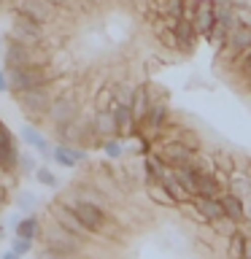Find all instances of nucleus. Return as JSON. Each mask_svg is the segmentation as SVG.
<instances>
[{"mask_svg":"<svg viewBox=\"0 0 251 259\" xmlns=\"http://www.w3.org/2000/svg\"><path fill=\"white\" fill-rule=\"evenodd\" d=\"M35 259H76V256H65V254H57L52 248H40L35 254Z\"/></svg>","mask_w":251,"mask_h":259,"instance_id":"c9c22d12","label":"nucleus"},{"mask_svg":"<svg viewBox=\"0 0 251 259\" xmlns=\"http://www.w3.org/2000/svg\"><path fill=\"white\" fill-rule=\"evenodd\" d=\"M52 3L49 0H19L16 6V16H24L30 22H38V24H46L52 19Z\"/></svg>","mask_w":251,"mask_h":259,"instance_id":"6e6552de","label":"nucleus"},{"mask_svg":"<svg viewBox=\"0 0 251 259\" xmlns=\"http://www.w3.org/2000/svg\"><path fill=\"white\" fill-rule=\"evenodd\" d=\"M95 105H97V111H111L116 105V87H103L95 97Z\"/></svg>","mask_w":251,"mask_h":259,"instance_id":"cd10ccee","label":"nucleus"},{"mask_svg":"<svg viewBox=\"0 0 251 259\" xmlns=\"http://www.w3.org/2000/svg\"><path fill=\"white\" fill-rule=\"evenodd\" d=\"M8 81H11V92H32V89H46L49 84V73L46 65H35V68H19V70H8Z\"/></svg>","mask_w":251,"mask_h":259,"instance_id":"7ed1b4c3","label":"nucleus"},{"mask_svg":"<svg viewBox=\"0 0 251 259\" xmlns=\"http://www.w3.org/2000/svg\"><path fill=\"white\" fill-rule=\"evenodd\" d=\"M173 176L184 184V189L189 192V194H197V170H192V167H178Z\"/></svg>","mask_w":251,"mask_h":259,"instance_id":"bb28decb","label":"nucleus"},{"mask_svg":"<svg viewBox=\"0 0 251 259\" xmlns=\"http://www.w3.org/2000/svg\"><path fill=\"white\" fill-rule=\"evenodd\" d=\"M11 251H14V254H19V256H24V254H30V251H32V243L14 235V238H11Z\"/></svg>","mask_w":251,"mask_h":259,"instance_id":"7c9ffc66","label":"nucleus"},{"mask_svg":"<svg viewBox=\"0 0 251 259\" xmlns=\"http://www.w3.org/2000/svg\"><path fill=\"white\" fill-rule=\"evenodd\" d=\"M3 232H6V227H3V224H0V240H3Z\"/></svg>","mask_w":251,"mask_h":259,"instance_id":"37998d69","label":"nucleus"},{"mask_svg":"<svg viewBox=\"0 0 251 259\" xmlns=\"http://www.w3.org/2000/svg\"><path fill=\"white\" fill-rule=\"evenodd\" d=\"M11 89V81H8V70H0V92H8Z\"/></svg>","mask_w":251,"mask_h":259,"instance_id":"58836bf2","label":"nucleus"},{"mask_svg":"<svg viewBox=\"0 0 251 259\" xmlns=\"http://www.w3.org/2000/svg\"><path fill=\"white\" fill-rule=\"evenodd\" d=\"M246 70H248V73H251V52H248V54H246Z\"/></svg>","mask_w":251,"mask_h":259,"instance_id":"79ce46f5","label":"nucleus"},{"mask_svg":"<svg viewBox=\"0 0 251 259\" xmlns=\"http://www.w3.org/2000/svg\"><path fill=\"white\" fill-rule=\"evenodd\" d=\"M44 248H52L57 254H65V256H78L84 251V240L70 235L68 230H62L60 224H52V227H44Z\"/></svg>","mask_w":251,"mask_h":259,"instance_id":"f03ea898","label":"nucleus"},{"mask_svg":"<svg viewBox=\"0 0 251 259\" xmlns=\"http://www.w3.org/2000/svg\"><path fill=\"white\" fill-rule=\"evenodd\" d=\"M246 251H248V238L243 232H235L230 238V248H227V254H230V259H246Z\"/></svg>","mask_w":251,"mask_h":259,"instance_id":"393cba45","label":"nucleus"},{"mask_svg":"<svg viewBox=\"0 0 251 259\" xmlns=\"http://www.w3.org/2000/svg\"><path fill=\"white\" fill-rule=\"evenodd\" d=\"M89 127H92V133H95V135L105 138V141H113V138L119 135L116 119H113V111H97V113H95V119L89 121Z\"/></svg>","mask_w":251,"mask_h":259,"instance_id":"ddd939ff","label":"nucleus"},{"mask_svg":"<svg viewBox=\"0 0 251 259\" xmlns=\"http://www.w3.org/2000/svg\"><path fill=\"white\" fill-rule=\"evenodd\" d=\"M248 189H251V186H248V181H246V178H235V181H232V197L243 200V197L248 194Z\"/></svg>","mask_w":251,"mask_h":259,"instance_id":"2f4dec72","label":"nucleus"},{"mask_svg":"<svg viewBox=\"0 0 251 259\" xmlns=\"http://www.w3.org/2000/svg\"><path fill=\"white\" fill-rule=\"evenodd\" d=\"M0 173H3V170H0Z\"/></svg>","mask_w":251,"mask_h":259,"instance_id":"c03bdc74","label":"nucleus"},{"mask_svg":"<svg viewBox=\"0 0 251 259\" xmlns=\"http://www.w3.org/2000/svg\"><path fill=\"white\" fill-rule=\"evenodd\" d=\"M216 230H219V232H227V235H230V238L235 235V230L230 227V219H222V222H216Z\"/></svg>","mask_w":251,"mask_h":259,"instance_id":"4c0bfd02","label":"nucleus"},{"mask_svg":"<svg viewBox=\"0 0 251 259\" xmlns=\"http://www.w3.org/2000/svg\"><path fill=\"white\" fill-rule=\"evenodd\" d=\"M165 119H168V105L165 103H154L149 113H146V119H143V124L151 130V133H157V130L165 124Z\"/></svg>","mask_w":251,"mask_h":259,"instance_id":"aec40b11","label":"nucleus"},{"mask_svg":"<svg viewBox=\"0 0 251 259\" xmlns=\"http://www.w3.org/2000/svg\"><path fill=\"white\" fill-rule=\"evenodd\" d=\"M103 151L116 159V157H121V143L116 141V138H113V141H103Z\"/></svg>","mask_w":251,"mask_h":259,"instance_id":"72a5a7b5","label":"nucleus"},{"mask_svg":"<svg viewBox=\"0 0 251 259\" xmlns=\"http://www.w3.org/2000/svg\"><path fill=\"white\" fill-rule=\"evenodd\" d=\"M159 159L165 162V165H173L176 170L178 167H186L189 165V159H192V151L186 149L184 143H178V141H170L162 146V151H159Z\"/></svg>","mask_w":251,"mask_h":259,"instance_id":"9b49d317","label":"nucleus"},{"mask_svg":"<svg viewBox=\"0 0 251 259\" xmlns=\"http://www.w3.org/2000/svg\"><path fill=\"white\" fill-rule=\"evenodd\" d=\"M230 35H232V30H227L224 24L216 22L214 32H211V40H214V44H230Z\"/></svg>","mask_w":251,"mask_h":259,"instance_id":"c756f323","label":"nucleus"},{"mask_svg":"<svg viewBox=\"0 0 251 259\" xmlns=\"http://www.w3.org/2000/svg\"><path fill=\"white\" fill-rule=\"evenodd\" d=\"M52 216H54V224H60L62 230H68L70 235H76V238L84 240L87 230H84V224L76 219V213L68 208V202H57V205L52 208Z\"/></svg>","mask_w":251,"mask_h":259,"instance_id":"1a4fd4ad","label":"nucleus"},{"mask_svg":"<svg viewBox=\"0 0 251 259\" xmlns=\"http://www.w3.org/2000/svg\"><path fill=\"white\" fill-rule=\"evenodd\" d=\"M3 62H6V70H19V68H35V65H44L38 60V49L35 46H24V44H16V40H8L6 44Z\"/></svg>","mask_w":251,"mask_h":259,"instance_id":"20e7f679","label":"nucleus"},{"mask_svg":"<svg viewBox=\"0 0 251 259\" xmlns=\"http://www.w3.org/2000/svg\"><path fill=\"white\" fill-rule=\"evenodd\" d=\"M222 205H224V213L230 222H240V219H246V208H243V200L232 197V194H224L222 197Z\"/></svg>","mask_w":251,"mask_h":259,"instance_id":"412c9836","label":"nucleus"},{"mask_svg":"<svg viewBox=\"0 0 251 259\" xmlns=\"http://www.w3.org/2000/svg\"><path fill=\"white\" fill-rule=\"evenodd\" d=\"M14 97L19 100V105L32 121H40L44 116H49V108H52V103H54L46 89H32V92H22V95H14Z\"/></svg>","mask_w":251,"mask_h":259,"instance_id":"39448f33","label":"nucleus"},{"mask_svg":"<svg viewBox=\"0 0 251 259\" xmlns=\"http://www.w3.org/2000/svg\"><path fill=\"white\" fill-rule=\"evenodd\" d=\"M62 202H68V208L76 213V219L84 224L87 232H108L111 216L103 210V205H97V202H92V200H81V197L62 200Z\"/></svg>","mask_w":251,"mask_h":259,"instance_id":"f257e3e1","label":"nucleus"},{"mask_svg":"<svg viewBox=\"0 0 251 259\" xmlns=\"http://www.w3.org/2000/svg\"><path fill=\"white\" fill-rule=\"evenodd\" d=\"M176 38H178V46L184 49V52H192V46H194V35H197V32H194V24H192V19H178L176 22Z\"/></svg>","mask_w":251,"mask_h":259,"instance_id":"6ab92c4d","label":"nucleus"},{"mask_svg":"<svg viewBox=\"0 0 251 259\" xmlns=\"http://www.w3.org/2000/svg\"><path fill=\"white\" fill-rule=\"evenodd\" d=\"M0 259H22V256H19V254H14V251H11V248H8V251H6V254H3V256H0Z\"/></svg>","mask_w":251,"mask_h":259,"instance_id":"a19ab883","label":"nucleus"},{"mask_svg":"<svg viewBox=\"0 0 251 259\" xmlns=\"http://www.w3.org/2000/svg\"><path fill=\"white\" fill-rule=\"evenodd\" d=\"M11 40L38 49L40 44H44V24L30 22V19H24V16H14V22H11Z\"/></svg>","mask_w":251,"mask_h":259,"instance_id":"423d86ee","label":"nucleus"},{"mask_svg":"<svg viewBox=\"0 0 251 259\" xmlns=\"http://www.w3.org/2000/svg\"><path fill=\"white\" fill-rule=\"evenodd\" d=\"M162 189L170 194V200H173V202H186V200H189V192L184 189V184L178 181L176 176H168L165 181H162Z\"/></svg>","mask_w":251,"mask_h":259,"instance_id":"4be33fe9","label":"nucleus"},{"mask_svg":"<svg viewBox=\"0 0 251 259\" xmlns=\"http://www.w3.org/2000/svg\"><path fill=\"white\" fill-rule=\"evenodd\" d=\"M159 40H162V44H165L168 49H176V46H178L176 30H159Z\"/></svg>","mask_w":251,"mask_h":259,"instance_id":"f704fd0d","label":"nucleus"},{"mask_svg":"<svg viewBox=\"0 0 251 259\" xmlns=\"http://www.w3.org/2000/svg\"><path fill=\"white\" fill-rule=\"evenodd\" d=\"M194 208H197V213L202 216V222H222V219H227L224 213V205H222V200H205V197H200L197 202H194Z\"/></svg>","mask_w":251,"mask_h":259,"instance_id":"dca6fc26","label":"nucleus"},{"mask_svg":"<svg viewBox=\"0 0 251 259\" xmlns=\"http://www.w3.org/2000/svg\"><path fill=\"white\" fill-rule=\"evenodd\" d=\"M192 24H194V32L211 38V32L216 27V14H214V6L208 3H197L194 6V16H192Z\"/></svg>","mask_w":251,"mask_h":259,"instance_id":"f8f14e48","label":"nucleus"},{"mask_svg":"<svg viewBox=\"0 0 251 259\" xmlns=\"http://www.w3.org/2000/svg\"><path fill=\"white\" fill-rule=\"evenodd\" d=\"M168 14L173 16V19H184V0H168Z\"/></svg>","mask_w":251,"mask_h":259,"instance_id":"473e14b6","label":"nucleus"},{"mask_svg":"<svg viewBox=\"0 0 251 259\" xmlns=\"http://www.w3.org/2000/svg\"><path fill=\"white\" fill-rule=\"evenodd\" d=\"M19 165L27 170V173H32V176H35V170H38V167H35V162H32L30 157H22V159H19Z\"/></svg>","mask_w":251,"mask_h":259,"instance_id":"ea45409f","label":"nucleus"},{"mask_svg":"<svg viewBox=\"0 0 251 259\" xmlns=\"http://www.w3.org/2000/svg\"><path fill=\"white\" fill-rule=\"evenodd\" d=\"M52 159L57 162L60 167H76L78 162L87 159V151L76 149V146H57V149H52Z\"/></svg>","mask_w":251,"mask_h":259,"instance_id":"2eb2a0df","label":"nucleus"},{"mask_svg":"<svg viewBox=\"0 0 251 259\" xmlns=\"http://www.w3.org/2000/svg\"><path fill=\"white\" fill-rule=\"evenodd\" d=\"M14 235L24 240H38L44 235V224H40L38 216H24V219H14Z\"/></svg>","mask_w":251,"mask_h":259,"instance_id":"4468645a","label":"nucleus"},{"mask_svg":"<svg viewBox=\"0 0 251 259\" xmlns=\"http://www.w3.org/2000/svg\"><path fill=\"white\" fill-rule=\"evenodd\" d=\"M49 119L54 121V127H65V124L78 121V100L70 97V95L54 97L52 108H49Z\"/></svg>","mask_w":251,"mask_h":259,"instance_id":"0eeeda50","label":"nucleus"},{"mask_svg":"<svg viewBox=\"0 0 251 259\" xmlns=\"http://www.w3.org/2000/svg\"><path fill=\"white\" fill-rule=\"evenodd\" d=\"M146 173H149V181H151V184L157 181L159 186H162V181L168 178L165 162H162V159H154V157H146Z\"/></svg>","mask_w":251,"mask_h":259,"instance_id":"a878e982","label":"nucleus"},{"mask_svg":"<svg viewBox=\"0 0 251 259\" xmlns=\"http://www.w3.org/2000/svg\"><path fill=\"white\" fill-rule=\"evenodd\" d=\"M113 119H116V130L119 135H133L135 133V113L133 105H113Z\"/></svg>","mask_w":251,"mask_h":259,"instance_id":"f3484780","label":"nucleus"},{"mask_svg":"<svg viewBox=\"0 0 251 259\" xmlns=\"http://www.w3.org/2000/svg\"><path fill=\"white\" fill-rule=\"evenodd\" d=\"M230 49H232V54H240L243 49H251V27H238V30H232V35H230Z\"/></svg>","mask_w":251,"mask_h":259,"instance_id":"b1692460","label":"nucleus"},{"mask_svg":"<svg viewBox=\"0 0 251 259\" xmlns=\"http://www.w3.org/2000/svg\"><path fill=\"white\" fill-rule=\"evenodd\" d=\"M35 181L44 184V186H49V189H54V186H57V176H54L49 167H38V170H35Z\"/></svg>","mask_w":251,"mask_h":259,"instance_id":"c85d7f7f","label":"nucleus"},{"mask_svg":"<svg viewBox=\"0 0 251 259\" xmlns=\"http://www.w3.org/2000/svg\"><path fill=\"white\" fill-rule=\"evenodd\" d=\"M232 8V0H214V14L219 11H230Z\"/></svg>","mask_w":251,"mask_h":259,"instance_id":"e433bc0d","label":"nucleus"},{"mask_svg":"<svg viewBox=\"0 0 251 259\" xmlns=\"http://www.w3.org/2000/svg\"><path fill=\"white\" fill-rule=\"evenodd\" d=\"M19 151H16V143H14V135L6 130V124L0 127V170H14L19 165Z\"/></svg>","mask_w":251,"mask_h":259,"instance_id":"9d476101","label":"nucleus"},{"mask_svg":"<svg viewBox=\"0 0 251 259\" xmlns=\"http://www.w3.org/2000/svg\"><path fill=\"white\" fill-rule=\"evenodd\" d=\"M22 141L27 143V146H32V149H38L40 154H49V141L38 133L35 127H30V124L22 127Z\"/></svg>","mask_w":251,"mask_h":259,"instance_id":"5701e85b","label":"nucleus"},{"mask_svg":"<svg viewBox=\"0 0 251 259\" xmlns=\"http://www.w3.org/2000/svg\"><path fill=\"white\" fill-rule=\"evenodd\" d=\"M197 194L205 200H219L222 197V184L211 173H197Z\"/></svg>","mask_w":251,"mask_h":259,"instance_id":"a211bd4d","label":"nucleus"}]
</instances>
